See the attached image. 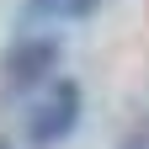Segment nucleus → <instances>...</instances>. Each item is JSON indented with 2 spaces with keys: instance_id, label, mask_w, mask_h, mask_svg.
<instances>
[{
  "instance_id": "2",
  "label": "nucleus",
  "mask_w": 149,
  "mask_h": 149,
  "mask_svg": "<svg viewBox=\"0 0 149 149\" xmlns=\"http://www.w3.org/2000/svg\"><path fill=\"white\" fill-rule=\"evenodd\" d=\"M59 59H64V43H59V37H22V43L6 53V91L27 96V91L48 85V74L59 69Z\"/></svg>"
},
{
  "instance_id": "1",
  "label": "nucleus",
  "mask_w": 149,
  "mask_h": 149,
  "mask_svg": "<svg viewBox=\"0 0 149 149\" xmlns=\"http://www.w3.org/2000/svg\"><path fill=\"white\" fill-rule=\"evenodd\" d=\"M74 128H80V85L74 80H48V91L27 112V144L53 149V144H64Z\"/></svg>"
},
{
  "instance_id": "4",
  "label": "nucleus",
  "mask_w": 149,
  "mask_h": 149,
  "mask_svg": "<svg viewBox=\"0 0 149 149\" xmlns=\"http://www.w3.org/2000/svg\"><path fill=\"white\" fill-rule=\"evenodd\" d=\"M0 149H11V144H0Z\"/></svg>"
},
{
  "instance_id": "3",
  "label": "nucleus",
  "mask_w": 149,
  "mask_h": 149,
  "mask_svg": "<svg viewBox=\"0 0 149 149\" xmlns=\"http://www.w3.org/2000/svg\"><path fill=\"white\" fill-rule=\"evenodd\" d=\"M96 6H101V0H32V11L53 16V22H59V16H91Z\"/></svg>"
}]
</instances>
